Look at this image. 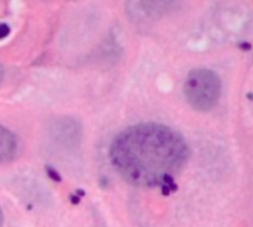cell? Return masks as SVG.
<instances>
[{"label":"cell","instance_id":"cell-1","mask_svg":"<svg viewBox=\"0 0 253 227\" xmlns=\"http://www.w3.org/2000/svg\"><path fill=\"white\" fill-rule=\"evenodd\" d=\"M190 149L173 129L142 123L123 130L113 140L110 160L116 171L141 188L160 186L176 177L185 167Z\"/></svg>","mask_w":253,"mask_h":227},{"label":"cell","instance_id":"cell-2","mask_svg":"<svg viewBox=\"0 0 253 227\" xmlns=\"http://www.w3.org/2000/svg\"><path fill=\"white\" fill-rule=\"evenodd\" d=\"M221 78L211 69H194L184 83L187 102L197 111H211L221 97Z\"/></svg>","mask_w":253,"mask_h":227},{"label":"cell","instance_id":"cell-3","mask_svg":"<svg viewBox=\"0 0 253 227\" xmlns=\"http://www.w3.org/2000/svg\"><path fill=\"white\" fill-rule=\"evenodd\" d=\"M49 133L56 145L65 149H74L82 140V124L73 117H61L50 123Z\"/></svg>","mask_w":253,"mask_h":227},{"label":"cell","instance_id":"cell-4","mask_svg":"<svg viewBox=\"0 0 253 227\" xmlns=\"http://www.w3.org/2000/svg\"><path fill=\"white\" fill-rule=\"evenodd\" d=\"M16 152H18L16 136L6 127L0 126V164L12 161Z\"/></svg>","mask_w":253,"mask_h":227},{"label":"cell","instance_id":"cell-5","mask_svg":"<svg viewBox=\"0 0 253 227\" xmlns=\"http://www.w3.org/2000/svg\"><path fill=\"white\" fill-rule=\"evenodd\" d=\"M181 0H139L141 7L151 16H162L179 6Z\"/></svg>","mask_w":253,"mask_h":227},{"label":"cell","instance_id":"cell-6","mask_svg":"<svg viewBox=\"0 0 253 227\" xmlns=\"http://www.w3.org/2000/svg\"><path fill=\"white\" fill-rule=\"evenodd\" d=\"M9 32H10V28H9L6 24H0V38L7 37V35H9Z\"/></svg>","mask_w":253,"mask_h":227},{"label":"cell","instance_id":"cell-7","mask_svg":"<svg viewBox=\"0 0 253 227\" xmlns=\"http://www.w3.org/2000/svg\"><path fill=\"white\" fill-rule=\"evenodd\" d=\"M3 220H4V217H3V211H1V208H0V227L3 226Z\"/></svg>","mask_w":253,"mask_h":227},{"label":"cell","instance_id":"cell-8","mask_svg":"<svg viewBox=\"0 0 253 227\" xmlns=\"http://www.w3.org/2000/svg\"><path fill=\"white\" fill-rule=\"evenodd\" d=\"M3 72H4V71H3V66L0 65V83H1V80H3Z\"/></svg>","mask_w":253,"mask_h":227}]
</instances>
